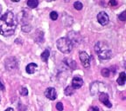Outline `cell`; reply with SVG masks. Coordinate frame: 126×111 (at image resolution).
<instances>
[{
	"label": "cell",
	"mask_w": 126,
	"mask_h": 111,
	"mask_svg": "<svg viewBox=\"0 0 126 111\" xmlns=\"http://www.w3.org/2000/svg\"><path fill=\"white\" fill-rule=\"evenodd\" d=\"M18 25V20L12 11L8 10L0 18V34L4 37L13 35Z\"/></svg>",
	"instance_id": "1"
},
{
	"label": "cell",
	"mask_w": 126,
	"mask_h": 111,
	"mask_svg": "<svg viewBox=\"0 0 126 111\" xmlns=\"http://www.w3.org/2000/svg\"><path fill=\"white\" fill-rule=\"evenodd\" d=\"M94 51L102 60H108L112 57V51L108 44L104 42L99 41L94 45Z\"/></svg>",
	"instance_id": "2"
},
{
	"label": "cell",
	"mask_w": 126,
	"mask_h": 111,
	"mask_svg": "<svg viewBox=\"0 0 126 111\" xmlns=\"http://www.w3.org/2000/svg\"><path fill=\"white\" fill-rule=\"evenodd\" d=\"M56 45H57L58 50L64 54L70 53L74 48V45L72 44V43L67 37H61V38L58 39L56 42Z\"/></svg>",
	"instance_id": "3"
},
{
	"label": "cell",
	"mask_w": 126,
	"mask_h": 111,
	"mask_svg": "<svg viewBox=\"0 0 126 111\" xmlns=\"http://www.w3.org/2000/svg\"><path fill=\"white\" fill-rule=\"evenodd\" d=\"M106 89H107V86L105 85L103 82H94L90 85V93L92 96H96L97 95H99L100 93H102V92L107 93V92L105 91Z\"/></svg>",
	"instance_id": "4"
},
{
	"label": "cell",
	"mask_w": 126,
	"mask_h": 111,
	"mask_svg": "<svg viewBox=\"0 0 126 111\" xmlns=\"http://www.w3.org/2000/svg\"><path fill=\"white\" fill-rule=\"evenodd\" d=\"M67 38L70 40V42L72 43L73 45H78L81 43V35L75 31H70L67 34Z\"/></svg>",
	"instance_id": "5"
},
{
	"label": "cell",
	"mask_w": 126,
	"mask_h": 111,
	"mask_svg": "<svg viewBox=\"0 0 126 111\" xmlns=\"http://www.w3.org/2000/svg\"><path fill=\"white\" fill-rule=\"evenodd\" d=\"M5 68L9 71L15 70L16 69L18 68V62H17L16 58H14V57H9L8 59H6Z\"/></svg>",
	"instance_id": "6"
},
{
	"label": "cell",
	"mask_w": 126,
	"mask_h": 111,
	"mask_svg": "<svg viewBox=\"0 0 126 111\" xmlns=\"http://www.w3.org/2000/svg\"><path fill=\"white\" fill-rule=\"evenodd\" d=\"M79 55H80V60H81L84 68H89L90 67V60H89V57L88 56V54L85 51H81Z\"/></svg>",
	"instance_id": "7"
},
{
	"label": "cell",
	"mask_w": 126,
	"mask_h": 111,
	"mask_svg": "<svg viewBox=\"0 0 126 111\" xmlns=\"http://www.w3.org/2000/svg\"><path fill=\"white\" fill-rule=\"evenodd\" d=\"M97 21L100 24L102 25H106L109 23V16L106 12L101 11L100 13H98L97 15Z\"/></svg>",
	"instance_id": "8"
},
{
	"label": "cell",
	"mask_w": 126,
	"mask_h": 111,
	"mask_svg": "<svg viewBox=\"0 0 126 111\" xmlns=\"http://www.w3.org/2000/svg\"><path fill=\"white\" fill-rule=\"evenodd\" d=\"M99 100L102 103L104 104L106 107L111 108L112 107V104L110 103V100H109V95L108 93H105V92H102V93L99 94Z\"/></svg>",
	"instance_id": "9"
},
{
	"label": "cell",
	"mask_w": 126,
	"mask_h": 111,
	"mask_svg": "<svg viewBox=\"0 0 126 111\" xmlns=\"http://www.w3.org/2000/svg\"><path fill=\"white\" fill-rule=\"evenodd\" d=\"M45 96L49 100L53 101L57 98V93H56V90L54 88H47L45 91Z\"/></svg>",
	"instance_id": "10"
},
{
	"label": "cell",
	"mask_w": 126,
	"mask_h": 111,
	"mask_svg": "<svg viewBox=\"0 0 126 111\" xmlns=\"http://www.w3.org/2000/svg\"><path fill=\"white\" fill-rule=\"evenodd\" d=\"M83 85V80L80 76H75L72 80V87L75 90H78Z\"/></svg>",
	"instance_id": "11"
},
{
	"label": "cell",
	"mask_w": 126,
	"mask_h": 111,
	"mask_svg": "<svg viewBox=\"0 0 126 111\" xmlns=\"http://www.w3.org/2000/svg\"><path fill=\"white\" fill-rule=\"evenodd\" d=\"M63 62L65 63L66 65H67L68 68H70L71 70H75V68H76V63H75V61H73L72 59H68V58H66L64 59V61H63Z\"/></svg>",
	"instance_id": "12"
},
{
	"label": "cell",
	"mask_w": 126,
	"mask_h": 111,
	"mask_svg": "<svg viewBox=\"0 0 126 111\" xmlns=\"http://www.w3.org/2000/svg\"><path fill=\"white\" fill-rule=\"evenodd\" d=\"M38 65L36 64V63H34V62H31V63H29V64L26 66V72L28 73V74H33L34 72H35L36 69H37Z\"/></svg>",
	"instance_id": "13"
},
{
	"label": "cell",
	"mask_w": 126,
	"mask_h": 111,
	"mask_svg": "<svg viewBox=\"0 0 126 111\" xmlns=\"http://www.w3.org/2000/svg\"><path fill=\"white\" fill-rule=\"evenodd\" d=\"M125 80H126V75L124 72H121L119 74V77L117 78L116 82H117L118 85H124L125 83Z\"/></svg>",
	"instance_id": "14"
},
{
	"label": "cell",
	"mask_w": 126,
	"mask_h": 111,
	"mask_svg": "<svg viewBox=\"0 0 126 111\" xmlns=\"http://www.w3.org/2000/svg\"><path fill=\"white\" fill-rule=\"evenodd\" d=\"M27 5L31 9H34V8L38 7V5H39V1L38 0H28Z\"/></svg>",
	"instance_id": "15"
},
{
	"label": "cell",
	"mask_w": 126,
	"mask_h": 111,
	"mask_svg": "<svg viewBox=\"0 0 126 111\" xmlns=\"http://www.w3.org/2000/svg\"><path fill=\"white\" fill-rule=\"evenodd\" d=\"M49 56H50V51L48 49H46L45 51L41 54V59L44 61L45 62H47V60L49 58Z\"/></svg>",
	"instance_id": "16"
},
{
	"label": "cell",
	"mask_w": 126,
	"mask_h": 111,
	"mask_svg": "<svg viewBox=\"0 0 126 111\" xmlns=\"http://www.w3.org/2000/svg\"><path fill=\"white\" fill-rule=\"evenodd\" d=\"M75 90L72 86H68V87H67V88L65 89L64 93H65L66 96H72V95L75 93Z\"/></svg>",
	"instance_id": "17"
},
{
	"label": "cell",
	"mask_w": 126,
	"mask_h": 111,
	"mask_svg": "<svg viewBox=\"0 0 126 111\" xmlns=\"http://www.w3.org/2000/svg\"><path fill=\"white\" fill-rule=\"evenodd\" d=\"M111 73H112L111 69H102V76H104V77H110ZM112 75H114V74L112 73Z\"/></svg>",
	"instance_id": "18"
},
{
	"label": "cell",
	"mask_w": 126,
	"mask_h": 111,
	"mask_svg": "<svg viewBox=\"0 0 126 111\" xmlns=\"http://www.w3.org/2000/svg\"><path fill=\"white\" fill-rule=\"evenodd\" d=\"M74 7H75V10H81V9H82L83 5H82V4H81V2H79V1H76V2L74 3Z\"/></svg>",
	"instance_id": "19"
},
{
	"label": "cell",
	"mask_w": 126,
	"mask_h": 111,
	"mask_svg": "<svg viewBox=\"0 0 126 111\" xmlns=\"http://www.w3.org/2000/svg\"><path fill=\"white\" fill-rule=\"evenodd\" d=\"M21 30L24 31V32H29V31L32 30V26L30 25V23L29 24H23Z\"/></svg>",
	"instance_id": "20"
},
{
	"label": "cell",
	"mask_w": 126,
	"mask_h": 111,
	"mask_svg": "<svg viewBox=\"0 0 126 111\" xmlns=\"http://www.w3.org/2000/svg\"><path fill=\"white\" fill-rule=\"evenodd\" d=\"M20 95L21 96H26L28 95V90L26 88H25V87H23V88L20 89V91H19Z\"/></svg>",
	"instance_id": "21"
},
{
	"label": "cell",
	"mask_w": 126,
	"mask_h": 111,
	"mask_svg": "<svg viewBox=\"0 0 126 111\" xmlns=\"http://www.w3.org/2000/svg\"><path fill=\"white\" fill-rule=\"evenodd\" d=\"M50 18L52 20H57L58 18V13L56 11H52L50 13Z\"/></svg>",
	"instance_id": "22"
},
{
	"label": "cell",
	"mask_w": 126,
	"mask_h": 111,
	"mask_svg": "<svg viewBox=\"0 0 126 111\" xmlns=\"http://www.w3.org/2000/svg\"><path fill=\"white\" fill-rule=\"evenodd\" d=\"M125 11H123L122 13L120 14V15L118 16V19L119 20H121V21H123V22H124L125 21V19H126V17H125Z\"/></svg>",
	"instance_id": "23"
},
{
	"label": "cell",
	"mask_w": 126,
	"mask_h": 111,
	"mask_svg": "<svg viewBox=\"0 0 126 111\" xmlns=\"http://www.w3.org/2000/svg\"><path fill=\"white\" fill-rule=\"evenodd\" d=\"M56 109H57V110H59V111H62L63 110V104L61 103V102H58V103L56 104Z\"/></svg>",
	"instance_id": "24"
},
{
	"label": "cell",
	"mask_w": 126,
	"mask_h": 111,
	"mask_svg": "<svg viewBox=\"0 0 126 111\" xmlns=\"http://www.w3.org/2000/svg\"><path fill=\"white\" fill-rule=\"evenodd\" d=\"M89 111H100V109L97 106H92L89 109Z\"/></svg>",
	"instance_id": "25"
},
{
	"label": "cell",
	"mask_w": 126,
	"mask_h": 111,
	"mask_svg": "<svg viewBox=\"0 0 126 111\" xmlns=\"http://www.w3.org/2000/svg\"><path fill=\"white\" fill-rule=\"evenodd\" d=\"M116 4H117V2H116V0H110V5L116 6Z\"/></svg>",
	"instance_id": "26"
},
{
	"label": "cell",
	"mask_w": 126,
	"mask_h": 111,
	"mask_svg": "<svg viewBox=\"0 0 126 111\" xmlns=\"http://www.w3.org/2000/svg\"><path fill=\"white\" fill-rule=\"evenodd\" d=\"M0 90H4V83H3V82L1 80H0Z\"/></svg>",
	"instance_id": "27"
},
{
	"label": "cell",
	"mask_w": 126,
	"mask_h": 111,
	"mask_svg": "<svg viewBox=\"0 0 126 111\" xmlns=\"http://www.w3.org/2000/svg\"><path fill=\"white\" fill-rule=\"evenodd\" d=\"M4 111H14L13 109H12V108H8V109H6Z\"/></svg>",
	"instance_id": "28"
},
{
	"label": "cell",
	"mask_w": 126,
	"mask_h": 111,
	"mask_svg": "<svg viewBox=\"0 0 126 111\" xmlns=\"http://www.w3.org/2000/svg\"><path fill=\"white\" fill-rule=\"evenodd\" d=\"M12 2H18V1H19V0H12Z\"/></svg>",
	"instance_id": "29"
},
{
	"label": "cell",
	"mask_w": 126,
	"mask_h": 111,
	"mask_svg": "<svg viewBox=\"0 0 126 111\" xmlns=\"http://www.w3.org/2000/svg\"><path fill=\"white\" fill-rule=\"evenodd\" d=\"M1 12H2V8H1V5H0V14H1Z\"/></svg>",
	"instance_id": "30"
},
{
	"label": "cell",
	"mask_w": 126,
	"mask_h": 111,
	"mask_svg": "<svg viewBox=\"0 0 126 111\" xmlns=\"http://www.w3.org/2000/svg\"><path fill=\"white\" fill-rule=\"evenodd\" d=\"M47 1H48V2H52V1H55V0H47Z\"/></svg>",
	"instance_id": "31"
},
{
	"label": "cell",
	"mask_w": 126,
	"mask_h": 111,
	"mask_svg": "<svg viewBox=\"0 0 126 111\" xmlns=\"http://www.w3.org/2000/svg\"><path fill=\"white\" fill-rule=\"evenodd\" d=\"M0 101H1V96H0Z\"/></svg>",
	"instance_id": "32"
}]
</instances>
